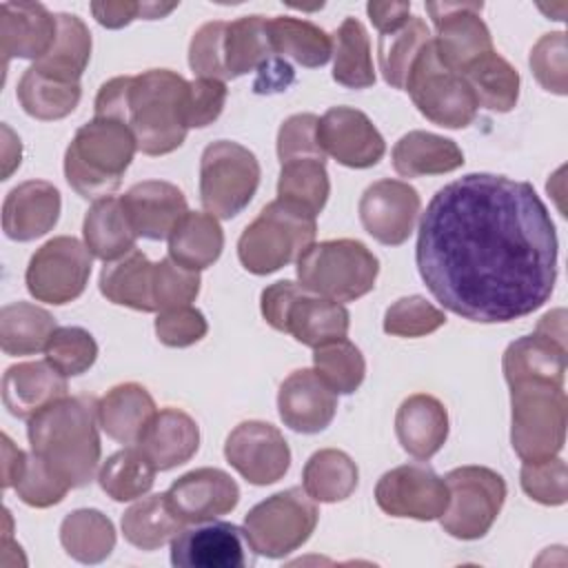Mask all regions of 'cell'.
<instances>
[{
  "label": "cell",
  "instance_id": "6da1fadb",
  "mask_svg": "<svg viewBox=\"0 0 568 568\" xmlns=\"http://www.w3.org/2000/svg\"><path fill=\"white\" fill-rule=\"evenodd\" d=\"M417 271L450 313L481 324L541 308L557 282V231L530 182L468 173L419 220Z\"/></svg>",
  "mask_w": 568,
  "mask_h": 568
},
{
  "label": "cell",
  "instance_id": "7a4b0ae2",
  "mask_svg": "<svg viewBox=\"0 0 568 568\" xmlns=\"http://www.w3.org/2000/svg\"><path fill=\"white\" fill-rule=\"evenodd\" d=\"M186 111L189 82L171 69L111 78L95 95V115L124 122L146 155H166L184 142Z\"/></svg>",
  "mask_w": 568,
  "mask_h": 568
},
{
  "label": "cell",
  "instance_id": "3957f363",
  "mask_svg": "<svg viewBox=\"0 0 568 568\" xmlns=\"http://www.w3.org/2000/svg\"><path fill=\"white\" fill-rule=\"evenodd\" d=\"M27 437L31 453L71 488L87 486L100 464L98 402L84 395L62 397L29 419Z\"/></svg>",
  "mask_w": 568,
  "mask_h": 568
},
{
  "label": "cell",
  "instance_id": "277c9868",
  "mask_svg": "<svg viewBox=\"0 0 568 568\" xmlns=\"http://www.w3.org/2000/svg\"><path fill=\"white\" fill-rule=\"evenodd\" d=\"M135 151L138 142L124 122L95 115L75 131L67 146V182L87 200L109 197L120 186Z\"/></svg>",
  "mask_w": 568,
  "mask_h": 568
},
{
  "label": "cell",
  "instance_id": "5b68a950",
  "mask_svg": "<svg viewBox=\"0 0 568 568\" xmlns=\"http://www.w3.org/2000/svg\"><path fill=\"white\" fill-rule=\"evenodd\" d=\"M315 215L284 200L268 202L260 215L242 231L237 257L253 275H268L297 257L315 240Z\"/></svg>",
  "mask_w": 568,
  "mask_h": 568
},
{
  "label": "cell",
  "instance_id": "8992f818",
  "mask_svg": "<svg viewBox=\"0 0 568 568\" xmlns=\"http://www.w3.org/2000/svg\"><path fill=\"white\" fill-rule=\"evenodd\" d=\"M379 273L377 257L359 240L313 242L297 257L300 286L313 295L353 302L373 291Z\"/></svg>",
  "mask_w": 568,
  "mask_h": 568
},
{
  "label": "cell",
  "instance_id": "52a82bcc",
  "mask_svg": "<svg viewBox=\"0 0 568 568\" xmlns=\"http://www.w3.org/2000/svg\"><path fill=\"white\" fill-rule=\"evenodd\" d=\"M510 442L521 462L535 464L557 457L566 442L568 422L564 386L535 379L510 384Z\"/></svg>",
  "mask_w": 568,
  "mask_h": 568
},
{
  "label": "cell",
  "instance_id": "ba28073f",
  "mask_svg": "<svg viewBox=\"0 0 568 568\" xmlns=\"http://www.w3.org/2000/svg\"><path fill=\"white\" fill-rule=\"evenodd\" d=\"M260 186V162L246 146L217 140L200 158V200L206 213L231 220L242 213Z\"/></svg>",
  "mask_w": 568,
  "mask_h": 568
},
{
  "label": "cell",
  "instance_id": "9c48e42d",
  "mask_svg": "<svg viewBox=\"0 0 568 568\" xmlns=\"http://www.w3.org/2000/svg\"><path fill=\"white\" fill-rule=\"evenodd\" d=\"M404 91L426 120L446 129L468 126L479 109L466 78L439 62L433 40L413 62Z\"/></svg>",
  "mask_w": 568,
  "mask_h": 568
},
{
  "label": "cell",
  "instance_id": "30bf717a",
  "mask_svg": "<svg viewBox=\"0 0 568 568\" xmlns=\"http://www.w3.org/2000/svg\"><path fill=\"white\" fill-rule=\"evenodd\" d=\"M317 517L315 499L295 486L255 504L244 517V530L257 555L280 559L308 541Z\"/></svg>",
  "mask_w": 568,
  "mask_h": 568
},
{
  "label": "cell",
  "instance_id": "8fae6325",
  "mask_svg": "<svg viewBox=\"0 0 568 568\" xmlns=\"http://www.w3.org/2000/svg\"><path fill=\"white\" fill-rule=\"evenodd\" d=\"M448 486V508L442 528L455 539H479L495 524L504 501V477L486 466H459L444 477Z\"/></svg>",
  "mask_w": 568,
  "mask_h": 568
},
{
  "label": "cell",
  "instance_id": "7c38bea8",
  "mask_svg": "<svg viewBox=\"0 0 568 568\" xmlns=\"http://www.w3.org/2000/svg\"><path fill=\"white\" fill-rule=\"evenodd\" d=\"M91 251L71 235L44 242L29 260L24 282L38 302L67 304L82 295L91 275Z\"/></svg>",
  "mask_w": 568,
  "mask_h": 568
},
{
  "label": "cell",
  "instance_id": "4fadbf2b",
  "mask_svg": "<svg viewBox=\"0 0 568 568\" xmlns=\"http://www.w3.org/2000/svg\"><path fill=\"white\" fill-rule=\"evenodd\" d=\"M255 555L246 530L229 521H200L171 539V564L178 568H248Z\"/></svg>",
  "mask_w": 568,
  "mask_h": 568
},
{
  "label": "cell",
  "instance_id": "5bb4252c",
  "mask_svg": "<svg viewBox=\"0 0 568 568\" xmlns=\"http://www.w3.org/2000/svg\"><path fill=\"white\" fill-rule=\"evenodd\" d=\"M481 2H428L426 11L435 24L437 58L455 73H464L481 55L495 51L486 22L479 18Z\"/></svg>",
  "mask_w": 568,
  "mask_h": 568
},
{
  "label": "cell",
  "instance_id": "9a60e30c",
  "mask_svg": "<svg viewBox=\"0 0 568 568\" xmlns=\"http://www.w3.org/2000/svg\"><path fill=\"white\" fill-rule=\"evenodd\" d=\"M375 501L390 517L433 521L448 508V486L430 466L404 464L379 477Z\"/></svg>",
  "mask_w": 568,
  "mask_h": 568
},
{
  "label": "cell",
  "instance_id": "2e32d148",
  "mask_svg": "<svg viewBox=\"0 0 568 568\" xmlns=\"http://www.w3.org/2000/svg\"><path fill=\"white\" fill-rule=\"evenodd\" d=\"M226 462L255 486L280 481L291 466V448L284 435L266 422L237 424L224 444Z\"/></svg>",
  "mask_w": 568,
  "mask_h": 568
},
{
  "label": "cell",
  "instance_id": "e0dca14e",
  "mask_svg": "<svg viewBox=\"0 0 568 568\" xmlns=\"http://www.w3.org/2000/svg\"><path fill=\"white\" fill-rule=\"evenodd\" d=\"M419 193L402 180H377L359 197L364 231L386 246L404 244L419 215Z\"/></svg>",
  "mask_w": 568,
  "mask_h": 568
},
{
  "label": "cell",
  "instance_id": "ac0fdd59",
  "mask_svg": "<svg viewBox=\"0 0 568 568\" xmlns=\"http://www.w3.org/2000/svg\"><path fill=\"white\" fill-rule=\"evenodd\" d=\"M317 142L324 155L351 169L375 166L386 151L371 118L353 106H331L317 122Z\"/></svg>",
  "mask_w": 568,
  "mask_h": 568
},
{
  "label": "cell",
  "instance_id": "d6986e66",
  "mask_svg": "<svg viewBox=\"0 0 568 568\" xmlns=\"http://www.w3.org/2000/svg\"><path fill=\"white\" fill-rule=\"evenodd\" d=\"M164 495L184 524L211 521L231 513L240 501L235 479L220 468H195L175 479Z\"/></svg>",
  "mask_w": 568,
  "mask_h": 568
},
{
  "label": "cell",
  "instance_id": "ffe728a7",
  "mask_svg": "<svg viewBox=\"0 0 568 568\" xmlns=\"http://www.w3.org/2000/svg\"><path fill=\"white\" fill-rule=\"evenodd\" d=\"M277 410L295 433L313 435L324 430L337 410V393L311 368L293 371L280 386Z\"/></svg>",
  "mask_w": 568,
  "mask_h": 568
},
{
  "label": "cell",
  "instance_id": "44dd1931",
  "mask_svg": "<svg viewBox=\"0 0 568 568\" xmlns=\"http://www.w3.org/2000/svg\"><path fill=\"white\" fill-rule=\"evenodd\" d=\"M120 202L135 235L146 240H169L189 211L184 193L164 180H144L131 186Z\"/></svg>",
  "mask_w": 568,
  "mask_h": 568
},
{
  "label": "cell",
  "instance_id": "7402d4cb",
  "mask_svg": "<svg viewBox=\"0 0 568 568\" xmlns=\"http://www.w3.org/2000/svg\"><path fill=\"white\" fill-rule=\"evenodd\" d=\"M60 191L47 180H27L11 189L2 204V231L16 242L49 233L60 217Z\"/></svg>",
  "mask_w": 568,
  "mask_h": 568
},
{
  "label": "cell",
  "instance_id": "603a6c76",
  "mask_svg": "<svg viewBox=\"0 0 568 568\" xmlns=\"http://www.w3.org/2000/svg\"><path fill=\"white\" fill-rule=\"evenodd\" d=\"M58 16L38 2H2L0 7V49L4 67L11 58L38 62L53 47Z\"/></svg>",
  "mask_w": 568,
  "mask_h": 568
},
{
  "label": "cell",
  "instance_id": "cb8c5ba5",
  "mask_svg": "<svg viewBox=\"0 0 568 568\" xmlns=\"http://www.w3.org/2000/svg\"><path fill=\"white\" fill-rule=\"evenodd\" d=\"M67 377L44 362H22L2 377V402L18 419H31L53 402L67 397Z\"/></svg>",
  "mask_w": 568,
  "mask_h": 568
},
{
  "label": "cell",
  "instance_id": "d4e9b609",
  "mask_svg": "<svg viewBox=\"0 0 568 568\" xmlns=\"http://www.w3.org/2000/svg\"><path fill=\"white\" fill-rule=\"evenodd\" d=\"M135 446L149 457L155 470H171L197 453L200 428L189 413L162 408L151 417Z\"/></svg>",
  "mask_w": 568,
  "mask_h": 568
},
{
  "label": "cell",
  "instance_id": "484cf974",
  "mask_svg": "<svg viewBox=\"0 0 568 568\" xmlns=\"http://www.w3.org/2000/svg\"><path fill=\"white\" fill-rule=\"evenodd\" d=\"M395 433L402 448L415 459H430L448 437L446 406L426 393L406 397L395 415Z\"/></svg>",
  "mask_w": 568,
  "mask_h": 568
},
{
  "label": "cell",
  "instance_id": "4316f807",
  "mask_svg": "<svg viewBox=\"0 0 568 568\" xmlns=\"http://www.w3.org/2000/svg\"><path fill=\"white\" fill-rule=\"evenodd\" d=\"M501 368L508 386L530 379L564 386L566 344L535 331L508 344Z\"/></svg>",
  "mask_w": 568,
  "mask_h": 568
},
{
  "label": "cell",
  "instance_id": "83f0119b",
  "mask_svg": "<svg viewBox=\"0 0 568 568\" xmlns=\"http://www.w3.org/2000/svg\"><path fill=\"white\" fill-rule=\"evenodd\" d=\"M351 326V315L342 302L326 300L304 291L288 308L284 333L300 344L317 348L335 339H344Z\"/></svg>",
  "mask_w": 568,
  "mask_h": 568
},
{
  "label": "cell",
  "instance_id": "f1b7e54d",
  "mask_svg": "<svg viewBox=\"0 0 568 568\" xmlns=\"http://www.w3.org/2000/svg\"><path fill=\"white\" fill-rule=\"evenodd\" d=\"M155 413L153 397L135 382L113 386L98 402V422L102 430L120 444H138Z\"/></svg>",
  "mask_w": 568,
  "mask_h": 568
},
{
  "label": "cell",
  "instance_id": "f546056e",
  "mask_svg": "<svg viewBox=\"0 0 568 568\" xmlns=\"http://www.w3.org/2000/svg\"><path fill=\"white\" fill-rule=\"evenodd\" d=\"M462 164V149L437 133L408 131L393 146V169L404 178L450 173Z\"/></svg>",
  "mask_w": 568,
  "mask_h": 568
},
{
  "label": "cell",
  "instance_id": "4dcf8cb0",
  "mask_svg": "<svg viewBox=\"0 0 568 568\" xmlns=\"http://www.w3.org/2000/svg\"><path fill=\"white\" fill-rule=\"evenodd\" d=\"M153 266L142 251L133 248L102 268L100 293L118 306L142 313L158 311L153 302Z\"/></svg>",
  "mask_w": 568,
  "mask_h": 568
},
{
  "label": "cell",
  "instance_id": "1f68e13d",
  "mask_svg": "<svg viewBox=\"0 0 568 568\" xmlns=\"http://www.w3.org/2000/svg\"><path fill=\"white\" fill-rule=\"evenodd\" d=\"M84 244L91 255L115 262L135 248V231L122 209L120 197H102L91 204L82 224Z\"/></svg>",
  "mask_w": 568,
  "mask_h": 568
},
{
  "label": "cell",
  "instance_id": "d6a6232c",
  "mask_svg": "<svg viewBox=\"0 0 568 568\" xmlns=\"http://www.w3.org/2000/svg\"><path fill=\"white\" fill-rule=\"evenodd\" d=\"M58 16V36L53 47L31 67L58 82L80 84V78L91 58V33L87 24L73 13Z\"/></svg>",
  "mask_w": 568,
  "mask_h": 568
},
{
  "label": "cell",
  "instance_id": "836d02e7",
  "mask_svg": "<svg viewBox=\"0 0 568 568\" xmlns=\"http://www.w3.org/2000/svg\"><path fill=\"white\" fill-rule=\"evenodd\" d=\"M224 248V233L215 215L186 211L169 235V257L184 268H209Z\"/></svg>",
  "mask_w": 568,
  "mask_h": 568
},
{
  "label": "cell",
  "instance_id": "e575fe53",
  "mask_svg": "<svg viewBox=\"0 0 568 568\" xmlns=\"http://www.w3.org/2000/svg\"><path fill=\"white\" fill-rule=\"evenodd\" d=\"M266 33L275 55H288L302 67H322L333 55V38L308 20L275 16L266 20Z\"/></svg>",
  "mask_w": 568,
  "mask_h": 568
},
{
  "label": "cell",
  "instance_id": "d590c367",
  "mask_svg": "<svg viewBox=\"0 0 568 568\" xmlns=\"http://www.w3.org/2000/svg\"><path fill=\"white\" fill-rule=\"evenodd\" d=\"M273 53L266 18L264 16H242L233 22H226L222 38V62L226 80H235L268 60Z\"/></svg>",
  "mask_w": 568,
  "mask_h": 568
},
{
  "label": "cell",
  "instance_id": "8d00e7d4",
  "mask_svg": "<svg viewBox=\"0 0 568 568\" xmlns=\"http://www.w3.org/2000/svg\"><path fill=\"white\" fill-rule=\"evenodd\" d=\"M357 479V466L344 450L322 448L308 457L302 473V488L315 501L335 504L353 495Z\"/></svg>",
  "mask_w": 568,
  "mask_h": 568
},
{
  "label": "cell",
  "instance_id": "74e56055",
  "mask_svg": "<svg viewBox=\"0 0 568 568\" xmlns=\"http://www.w3.org/2000/svg\"><path fill=\"white\" fill-rule=\"evenodd\" d=\"M60 541L69 557L80 564L104 561L115 546V528L106 515L93 508L69 513L60 524Z\"/></svg>",
  "mask_w": 568,
  "mask_h": 568
},
{
  "label": "cell",
  "instance_id": "f35d334b",
  "mask_svg": "<svg viewBox=\"0 0 568 568\" xmlns=\"http://www.w3.org/2000/svg\"><path fill=\"white\" fill-rule=\"evenodd\" d=\"M55 328L53 315L29 302H13L0 311V346L7 355L44 351Z\"/></svg>",
  "mask_w": 568,
  "mask_h": 568
},
{
  "label": "cell",
  "instance_id": "ab89813d",
  "mask_svg": "<svg viewBox=\"0 0 568 568\" xmlns=\"http://www.w3.org/2000/svg\"><path fill=\"white\" fill-rule=\"evenodd\" d=\"M462 75L473 89L479 106L495 113H508L515 109L519 98V73L497 51L481 55Z\"/></svg>",
  "mask_w": 568,
  "mask_h": 568
},
{
  "label": "cell",
  "instance_id": "60d3db41",
  "mask_svg": "<svg viewBox=\"0 0 568 568\" xmlns=\"http://www.w3.org/2000/svg\"><path fill=\"white\" fill-rule=\"evenodd\" d=\"M184 521L171 510L166 495H151L122 515L124 539L140 550H155L171 541Z\"/></svg>",
  "mask_w": 568,
  "mask_h": 568
},
{
  "label": "cell",
  "instance_id": "b9f144b4",
  "mask_svg": "<svg viewBox=\"0 0 568 568\" xmlns=\"http://www.w3.org/2000/svg\"><path fill=\"white\" fill-rule=\"evenodd\" d=\"M333 80L348 89H368L375 84L371 42L357 18H346L333 38Z\"/></svg>",
  "mask_w": 568,
  "mask_h": 568
},
{
  "label": "cell",
  "instance_id": "7bdbcfd3",
  "mask_svg": "<svg viewBox=\"0 0 568 568\" xmlns=\"http://www.w3.org/2000/svg\"><path fill=\"white\" fill-rule=\"evenodd\" d=\"M430 40L433 36L426 22L417 16H410V20L402 29L379 36V44H377L379 71L393 89L406 87L413 62Z\"/></svg>",
  "mask_w": 568,
  "mask_h": 568
},
{
  "label": "cell",
  "instance_id": "ee69618b",
  "mask_svg": "<svg viewBox=\"0 0 568 568\" xmlns=\"http://www.w3.org/2000/svg\"><path fill=\"white\" fill-rule=\"evenodd\" d=\"M82 98L80 84L58 82L29 67L18 82V100L36 120H60L75 111Z\"/></svg>",
  "mask_w": 568,
  "mask_h": 568
},
{
  "label": "cell",
  "instance_id": "f6af8a7d",
  "mask_svg": "<svg viewBox=\"0 0 568 568\" xmlns=\"http://www.w3.org/2000/svg\"><path fill=\"white\" fill-rule=\"evenodd\" d=\"M331 193L326 173V160L322 158H297L282 164L277 180V197L311 211L322 213Z\"/></svg>",
  "mask_w": 568,
  "mask_h": 568
},
{
  "label": "cell",
  "instance_id": "bcb514c9",
  "mask_svg": "<svg viewBox=\"0 0 568 568\" xmlns=\"http://www.w3.org/2000/svg\"><path fill=\"white\" fill-rule=\"evenodd\" d=\"M155 466L138 448H122L113 453L100 468V488L115 501H131L146 495L155 481Z\"/></svg>",
  "mask_w": 568,
  "mask_h": 568
},
{
  "label": "cell",
  "instance_id": "7dc6e473",
  "mask_svg": "<svg viewBox=\"0 0 568 568\" xmlns=\"http://www.w3.org/2000/svg\"><path fill=\"white\" fill-rule=\"evenodd\" d=\"M313 371L335 390L337 395L355 393L366 375V362L362 351L344 339L317 346L313 353Z\"/></svg>",
  "mask_w": 568,
  "mask_h": 568
},
{
  "label": "cell",
  "instance_id": "c3c4849f",
  "mask_svg": "<svg viewBox=\"0 0 568 568\" xmlns=\"http://www.w3.org/2000/svg\"><path fill=\"white\" fill-rule=\"evenodd\" d=\"M44 355L47 362L64 377H75L93 366L98 357V344L93 335L82 326H60L49 337Z\"/></svg>",
  "mask_w": 568,
  "mask_h": 568
},
{
  "label": "cell",
  "instance_id": "681fc988",
  "mask_svg": "<svg viewBox=\"0 0 568 568\" xmlns=\"http://www.w3.org/2000/svg\"><path fill=\"white\" fill-rule=\"evenodd\" d=\"M446 324L444 311L422 295H408L390 304L384 313V331L395 337H422Z\"/></svg>",
  "mask_w": 568,
  "mask_h": 568
},
{
  "label": "cell",
  "instance_id": "f907efd6",
  "mask_svg": "<svg viewBox=\"0 0 568 568\" xmlns=\"http://www.w3.org/2000/svg\"><path fill=\"white\" fill-rule=\"evenodd\" d=\"M13 488L27 506L49 508L64 499L71 484L62 479L42 457L31 453L27 455V464Z\"/></svg>",
  "mask_w": 568,
  "mask_h": 568
},
{
  "label": "cell",
  "instance_id": "816d5d0a",
  "mask_svg": "<svg viewBox=\"0 0 568 568\" xmlns=\"http://www.w3.org/2000/svg\"><path fill=\"white\" fill-rule=\"evenodd\" d=\"M200 293V271H191L164 257L153 266V302L158 311L189 306Z\"/></svg>",
  "mask_w": 568,
  "mask_h": 568
},
{
  "label": "cell",
  "instance_id": "f5cc1de1",
  "mask_svg": "<svg viewBox=\"0 0 568 568\" xmlns=\"http://www.w3.org/2000/svg\"><path fill=\"white\" fill-rule=\"evenodd\" d=\"M521 488L530 499L544 506H561L568 495L566 462L561 457H550L546 462L535 464L524 462Z\"/></svg>",
  "mask_w": 568,
  "mask_h": 568
},
{
  "label": "cell",
  "instance_id": "db71d44e",
  "mask_svg": "<svg viewBox=\"0 0 568 568\" xmlns=\"http://www.w3.org/2000/svg\"><path fill=\"white\" fill-rule=\"evenodd\" d=\"M530 69L537 82L557 95H566L568 75H566V33L555 31L537 40L530 51Z\"/></svg>",
  "mask_w": 568,
  "mask_h": 568
},
{
  "label": "cell",
  "instance_id": "11a10c76",
  "mask_svg": "<svg viewBox=\"0 0 568 568\" xmlns=\"http://www.w3.org/2000/svg\"><path fill=\"white\" fill-rule=\"evenodd\" d=\"M317 122L315 113H295L282 122L277 131V158L282 164L297 158L326 160L317 142Z\"/></svg>",
  "mask_w": 568,
  "mask_h": 568
},
{
  "label": "cell",
  "instance_id": "9f6ffc18",
  "mask_svg": "<svg viewBox=\"0 0 568 568\" xmlns=\"http://www.w3.org/2000/svg\"><path fill=\"white\" fill-rule=\"evenodd\" d=\"M209 331V324L204 315L189 306H175L160 311L155 320V335L164 346L171 348H184L195 342H200Z\"/></svg>",
  "mask_w": 568,
  "mask_h": 568
},
{
  "label": "cell",
  "instance_id": "6f0895ef",
  "mask_svg": "<svg viewBox=\"0 0 568 568\" xmlns=\"http://www.w3.org/2000/svg\"><path fill=\"white\" fill-rule=\"evenodd\" d=\"M224 20H213L202 24L189 44V64L200 78L226 80L224 62H222V38H224Z\"/></svg>",
  "mask_w": 568,
  "mask_h": 568
},
{
  "label": "cell",
  "instance_id": "680465c9",
  "mask_svg": "<svg viewBox=\"0 0 568 568\" xmlns=\"http://www.w3.org/2000/svg\"><path fill=\"white\" fill-rule=\"evenodd\" d=\"M226 102V84L213 78H197L189 82V111L186 122L189 129L206 126L215 122Z\"/></svg>",
  "mask_w": 568,
  "mask_h": 568
},
{
  "label": "cell",
  "instance_id": "91938a15",
  "mask_svg": "<svg viewBox=\"0 0 568 568\" xmlns=\"http://www.w3.org/2000/svg\"><path fill=\"white\" fill-rule=\"evenodd\" d=\"M306 288H302L300 284L291 282V280H280L271 286H266L262 291V297H260V308H262V315L264 320L275 328V331H282L284 333V326H286V315H288V308L291 304L304 293Z\"/></svg>",
  "mask_w": 568,
  "mask_h": 568
},
{
  "label": "cell",
  "instance_id": "94428289",
  "mask_svg": "<svg viewBox=\"0 0 568 568\" xmlns=\"http://www.w3.org/2000/svg\"><path fill=\"white\" fill-rule=\"evenodd\" d=\"M295 80V71L291 62L282 55H271L257 67V75L253 82V91L260 95H273L286 91Z\"/></svg>",
  "mask_w": 568,
  "mask_h": 568
},
{
  "label": "cell",
  "instance_id": "6125c7cd",
  "mask_svg": "<svg viewBox=\"0 0 568 568\" xmlns=\"http://www.w3.org/2000/svg\"><path fill=\"white\" fill-rule=\"evenodd\" d=\"M93 18L106 29H122L138 18H144V2H91Z\"/></svg>",
  "mask_w": 568,
  "mask_h": 568
},
{
  "label": "cell",
  "instance_id": "be15d7a7",
  "mask_svg": "<svg viewBox=\"0 0 568 568\" xmlns=\"http://www.w3.org/2000/svg\"><path fill=\"white\" fill-rule=\"evenodd\" d=\"M366 13L384 36L402 29L410 20V2H368Z\"/></svg>",
  "mask_w": 568,
  "mask_h": 568
},
{
  "label": "cell",
  "instance_id": "e7e4bbea",
  "mask_svg": "<svg viewBox=\"0 0 568 568\" xmlns=\"http://www.w3.org/2000/svg\"><path fill=\"white\" fill-rule=\"evenodd\" d=\"M27 464V453L20 450L7 435H2V488L16 486Z\"/></svg>",
  "mask_w": 568,
  "mask_h": 568
},
{
  "label": "cell",
  "instance_id": "03108f58",
  "mask_svg": "<svg viewBox=\"0 0 568 568\" xmlns=\"http://www.w3.org/2000/svg\"><path fill=\"white\" fill-rule=\"evenodd\" d=\"M2 133H4V144H2V180H7L11 175V171L16 166H20V158H22V146H20V138H16V133L2 124Z\"/></svg>",
  "mask_w": 568,
  "mask_h": 568
}]
</instances>
